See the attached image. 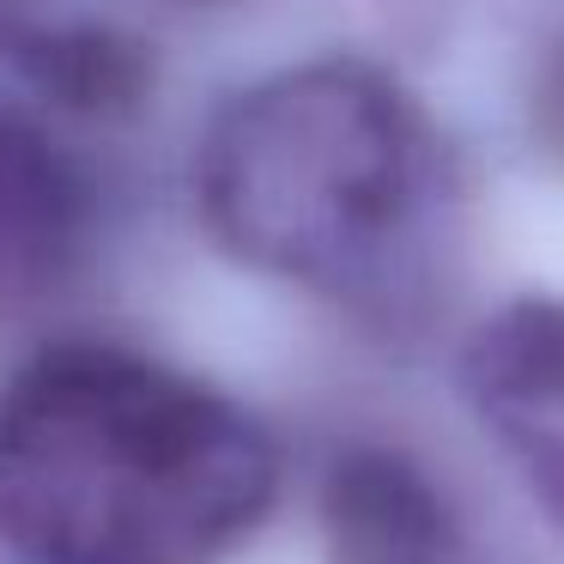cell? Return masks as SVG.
<instances>
[{
    "mask_svg": "<svg viewBox=\"0 0 564 564\" xmlns=\"http://www.w3.org/2000/svg\"><path fill=\"white\" fill-rule=\"evenodd\" d=\"M322 564H503L462 491L394 437H346L316 467Z\"/></svg>",
    "mask_w": 564,
    "mask_h": 564,
    "instance_id": "cell-4",
    "label": "cell"
},
{
    "mask_svg": "<svg viewBox=\"0 0 564 564\" xmlns=\"http://www.w3.org/2000/svg\"><path fill=\"white\" fill-rule=\"evenodd\" d=\"M37 7L43 0H0V55H13V43L37 25Z\"/></svg>",
    "mask_w": 564,
    "mask_h": 564,
    "instance_id": "cell-8",
    "label": "cell"
},
{
    "mask_svg": "<svg viewBox=\"0 0 564 564\" xmlns=\"http://www.w3.org/2000/svg\"><path fill=\"white\" fill-rule=\"evenodd\" d=\"M280 479L243 401L134 346L62 340L0 382V546L31 564H225Z\"/></svg>",
    "mask_w": 564,
    "mask_h": 564,
    "instance_id": "cell-1",
    "label": "cell"
},
{
    "mask_svg": "<svg viewBox=\"0 0 564 564\" xmlns=\"http://www.w3.org/2000/svg\"><path fill=\"white\" fill-rule=\"evenodd\" d=\"M449 152L394 74L297 62L243 86L195 147L207 237L261 280L401 316L449 231Z\"/></svg>",
    "mask_w": 564,
    "mask_h": 564,
    "instance_id": "cell-2",
    "label": "cell"
},
{
    "mask_svg": "<svg viewBox=\"0 0 564 564\" xmlns=\"http://www.w3.org/2000/svg\"><path fill=\"white\" fill-rule=\"evenodd\" d=\"M104 183L55 128L0 110V322L43 316L91 280Z\"/></svg>",
    "mask_w": 564,
    "mask_h": 564,
    "instance_id": "cell-5",
    "label": "cell"
},
{
    "mask_svg": "<svg viewBox=\"0 0 564 564\" xmlns=\"http://www.w3.org/2000/svg\"><path fill=\"white\" fill-rule=\"evenodd\" d=\"M13 62L50 110L79 116V122H128L159 91L152 50L134 31L104 25V19H62V25L37 19L13 43Z\"/></svg>",
    "mask_w": 564,
    "mask_h": 564,
    "instance_id": "cell-6",
    "label": "cell"
},
{
    "mask_svg": "<svg viewBox=\"0 0 564 564\" xmlns=\"http://www.w3.org/2000/svg\"><path fill=\"white\" fill-rule=\"evenodd\" d=\"M455 394L528 510L564 540V292H510L455 346Z\"/></svg>",
    "mask_w": 564,
    "mask_h": 564,
    "instance_id": "cell-3",
    "label": "cell"
},
{
    "mask_svg": "<svg viewBox=\"0 0 564 564\" xmlns=\"http://www.w3.org/2000/svg\"><path fill=\"white\" fill-rule=\"evenodd\" d=\"M522 134L552 171H564V19L540 37L522 79Z\"/></svg>",
    "mask_w": 564,
    "mask_h": 564,
    "instance_id": "cell-7",
    "label": "cell"
},
{
    "mask_svg": "<svg viewBox=\"0 0 564 564\" xmlns=\"http://www.w3.org/2000/svg\"><path fill=\"white\" fill-rule=\"evenodd\" d=\"M164 7H188V13H219V7H243V0H164Z\"/></svg>",
    "mask_w": 564,
    "mask_h": 564,
    "instance_id": "cell-9",
    "label": "cell"
}]
</instances>
